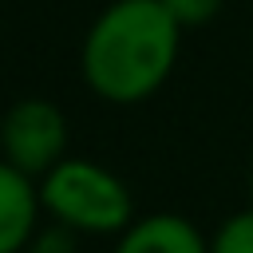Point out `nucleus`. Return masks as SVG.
<instances>
[{
  "label": "nucleus",
  "mask_w": 253,
  "mask_h": 253,
  "mask_svg": "<svg viewBox=\"0 0 253 253\" xmlns=\"http://www.w3.org/2000/svg\"><path fill=\"white\" fill-rule=\"evenodd\" d=\"M210 253H253V206L225 217L210 237Z\"/></svg>",
  "instance_id": "6"
},
{
  "label": "nucleus",
  "mask_w": 253,
  "mask_h": 253,
  "mask_svg": "<svg viewBox=\"0 0 253 253\" xmlns=\"http://www.w3.org/2000/svg\"><path fill=\"white\" fill-rule=\"evenodd\" d=\"M111 253H210V237L182 213H150L130 221Z\"/></svg>",
  "instance_id": "5"
},
{
  "label": "nucleus",
  "mask_w": 253,
  "mask_h": 253,
  "mask_svg": "<svg viewBox=\"0 0 253 253\" xmlns=\"http://www.w3.org/2000/svg\"><path fill=\"white\" fill-rule=\"evenodd\" d=\"M182 24L162 0H115L83 36V83L107 103L150 99L178 63Z\"/></svg>",
  "instance_id": "1"
},
{
  "label": "nucleus",
  "mask_w": 253,
  "mask_h": 253,
  "mask_svg": "<svg viewBox=\"0 0 253 253\" xmlns=\"http://www.w3.org/2000/svg\"><path fill=\"white\" fill-rule=\"evenodd\" d=\"M249 202H253V166H249Z\"/></svg>",
  "instance_id": "9"
},
{
  "label": "nucleus",
  "mask_w": 253,
  "mask_h": 253,
  "mask_svg": "<svg viewBox=\"0 0 253 253\" xmlns=\"http://www.w3.org/2000/svg\"><path fill=\"white\" fill-rule=\"evenodd\" d=\"M40 182L0 158V253H24L40 229Z\"/></svg>",
  "instance_id": "4"
},
{
  "label": "nucleus",
  "mask_w": 253,
  "mask_h": 253,
  "mask_svg": "<svg viewBox=\"0 0 253 253\" xmlns=\"http://www.w3.org/2000/svg\"><path fill=\"white\" fill-rule=\"evenodd\" d=\"M43 213L63 221L75 233H123L134 221V202L126 182L91 162V158H63L40 178Z\"/></svg>",
  "instance_id": "2"
},
{
  "label": "nucleus",
  "mask_w": 253,
  "mask_h": 253,
  "mask_svg": "<svg viewBox=\"0 0 253 253\" xmlns=\"http://www.w3.org/2000/svg\"><path fill=\"white\" fill-rule=\"evenodd\" d=\"M162 4L170 8V16H174L182 28H202V24H210V20L221 12L225 0H162Z\"/></svg>",
  "instance_id": "8"
},
{
  "label": "nucleus",
  "mask_w": 253,
  "mask_h": 253,
  "mask_svg": "<svg viewBox=\"0 0 253 253\" xmlns=\"http://www.w3.org/2000/svg\"><path fill=\"white\" fill-rule=\"evenodd\" d=\"M0 150L36 182L67 158V119L51 99H16L0 119Z\"/></svg>",
  "instance_id": "3"
},
{
  "label": "nucleus",
  "mask_w": 253,
  "mask_h": 253,
  "mask_svg": "<svg viewBox=\"0 0 253 253\" xmlns=\"http://www.w3.org/2000/svg\"><path fill=\"white\" fill-rule=\"evenodd\" d=\"M24 253H79V233L67 229L63 221H51V225L36 229V237L28 241Z\"/></svg>",
  "instance_id": "7"
}]
</instances>
